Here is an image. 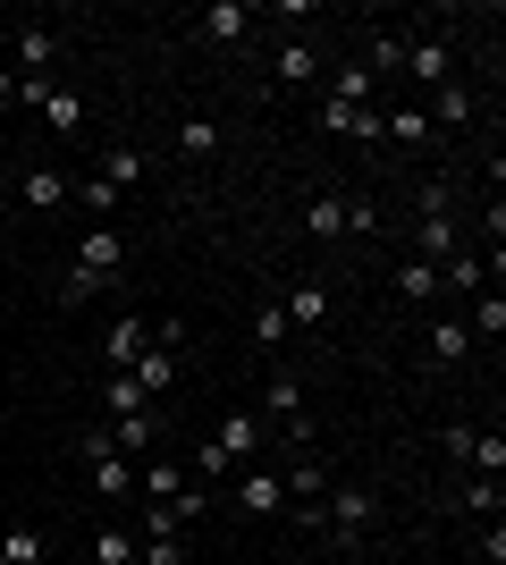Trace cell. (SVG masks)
<instances>
[{
	"label": "cell",
	"instance_id": "cell-14",
	"mask_svg": "<svg viewBox=\"0 0 506 565\" xmlns=\"http://www.w3.org/2000/svg\"><path fill=\"white\" fill-rule=\"evenodd\" d=\"M85 481H94V498H136V465H127V456H94Z\"/></svg>",
	"mask_w": 506,
	"mask_h": 565
},
{
	"label": "cell",
	"instance_id": "cell-36",
	"mask_svg": "<svg viewBox=\"0 0 506 565\" xmlns=\"http://www.w3.org/2000/svg\"><path fill=\"white\" fill-rule=\"evenodd\" d=\"M136 565H194L186 541H136Z\"/></svg>",
	"mask_w": 506,
	"mask_h": 565
},
{
	"label": "cell",
	"instance_id": "cell-7",
	"mask_svg": "<svg viewBox=\"0 0 506 565\" xmlns=\"http://www.w3.org/2000/svg\"><path fill=\"white\" fill-rule=\"evenodd\" d=\"M144 347H152V330L136 321V312H119V321H110V338H101V354H110L119 372H136V363H144Z\"/></svg>",
	"mask_w": 506,
	"mask_h": 565
},
{
	"label": "cell",
	"instance_id": "cell-21",
	"mask_svg": "<svg viewBox=\"0 0 506 565\" xmlns=\"http://www.w3.org/2000/svg\"><path fill=\"white\" fill-rule=\"evenodd\" d=\"M127 380H136V388H144V397H161L169 380H177V354H161V347H144V363H136V372H127Z\"/></svg>",
	"mask_w": 506,
	"mask_h": 565
},
{
	"label": "cell",
	"instance_id": "cell-17",
	"mask_svg": "<svg viewBox=\"0 0 506 565\" xmlns=\"http://www.w3.org/2000/svg\"><path fill=\"white\" fill-rule=\"evenodd\" d=\"M279 312H288V330H321V321H330V287H295Z\"/></svg>",
	"mask_w": 506,
	"mask_h": 565
},
{
	"label": "cell",
	"instance_id": "cell-24",
	"mask_svg": "<svg viewBox=\"0 0 506 565\" xmlns=\"http://www.w3.org/2000/svg\"><path fill=\"white\" fill-rule=\"evenodd\" d=\"M464 330L498 347V338H506V296H473V321H464Z\"/></svg>",
	"mask_w": 506,
	"mask_h": 565
},
{
	"label": "cell",
	"instance_id": "cell-19",
	"mask_svg": "<svg viewBox=\"0 0 506 565\" xmlns=\"http://www.w3.org/2000/svg\"><path fill=\"white\" fill-rule=\"evenodd\" d=\"M245 25H254V9H245V0H219L212 18H203V34H212V43H245Z\"/></svg>",
	"mask_w": 506,
	"mask_h": 565
},
{
	"label": "cell",
	"instance_id": "cell-13",
	"mask_svg": "<svg viewBox=\"0 0 506 565\" xmlns=\"http://www.w3.org/2000/svg\"><path fill=\"white\" fill-rule=\"evenodd\" d=\"M456 507H464V515H482V523H498V515H506V481H489V472H473V481H464V490H456Z\"/></svg>",
	"mask_w": 506,
	"mask_h": 565
},
{
	"label": "cell",
	"instance_id": "cell-29",
	"mask_svg": "<svg viewBox=\"0 0 506 565\" xmlns=\"http://www.w3.org/2000/svg\"><path fill=\"white\" fill-rule=\"evenodd\" d=\"M76 203H85V212H94V220H110V212H119V186H110V178H76Z\"/></svg>",
	"mask_w": 506,
	"mask_h": 565
},
{
	"label": "cell",
	"instance_id": "cell-1",
	"mask_svg": "<svg viewBox=\"0 0 506 565\" xmlns=\"http://www.w3.org/2000/svg\"><path fill=\"white\" fill-rule=\"evenodd\" d=\"M262 414H228V423L212 430V439H203V448H194V472H203V481H228V472L237 465H254V456H262Z\"/></svg>",
	"mask_w": 506,
	"mask_h": 565
},
{
	"label": "cell",
	"instance_id": "cell-6",
	"mask_svg": "<svg viewBox=\"0 0 506 565\" xmlns=\"http://www.w3.org/2000/svg\"><path fill=\"white\" fill-rule=\"evenodd\" d=\"M152 439H161V414H152V405H144V414H119V423H110V448H119L127 465H144Z\"/></svg>",
	"mask_w": 506,
	"mask_h": 565
},
{
	"label": "cell",
	"instance_id": "cell-40",
	"mask_svg": "<svg viewBox=\"0 0 506 565\" xmlns=\"http://www.w3.org/2000/svg\"><path fill=\"white\" fill-rule=\"evenodd\" d=\"M0 565H9V557H0Z\"/></svg>",
	"mask_w": 506,
	"mask_h": 565
},
{
	"label": "cell",
	"instance_id": "cell-39",
	"mask_svg": "<svg viewBox=\"0 0 506 565\" xmlns=\"http://www.w3.org/2000/svg\"><path fill=\"white\" fill-rule=\"evenodd\" d=\"M0 102H18V68L9 60H0Z\"/></svg>",
	"mask_w": 506,
	"mask_h": 565
},
{
	"label": "cell",
	"instance_id": "cell-33",
	"mask_svg": "<svg viewBox=\"0 0 506 565\" xmlns=\"http://www.w3.org/2000/svg\"><path fill=\"white\" fill-rule=\"evenodd\" d=\"M363 68H372V85H380V76H406V43H397V34H380V43H372V60H363Z\"/></svg>",
	"mask_w": 506,
	"mask_h": 565
},
{
	"label": "cell",
	"instance_id": "cell-18",
	"mask_svg": "<svg viewBox=\"0 0 506 565\" xmlns=\"http://www.w3.org/2000/svg\"><path fill=\"white\" fill-rule=\"evenodd\" d=\"M94 178H110V186H136V178H144V152H136V143H110V152H101V169H94Z\"/></svg>",
	"mask_w": 506,
	"mask_h": 565
},
{
	"label": "cell",
	"instance_id": "cell-31",
	"mask_svg": "<svg viewBox=\"0 0 506 565\" xmlns=\"http://www.w3.org/2000/svg\"><path fill=\"white\" fill-rule=\"evenodd\" d=\"M330 102H380L372 68H355V60H346V68H337V85H330Z\"/></svg>",
	"mask_w": 506,
	"mask_h": 565
},
{
	"label": "cell",
	"instance_id": "cell-38",
	"mask_svg": "<svg viewBox=\"0 0 506 565\" xmlns=\"http://www.w3.org/2000/svg\"><path fill=\"white\" fill-rule=\"evenodd\" d=\"M346 228L372 236V228H380V203H372V194H355V203H346Z\"/></svg>",
	"mask_w": 506,
	"mask_h": 565
},
{
	"label": "cell",
	"instance_id": "cell-4",
	"mask_svg": "<svg viewBox=\"0 0 506 565\" xmlns=\"http://www.w3.org/2000/svg\"><path fill=\"white\" fill-rule=\"evenodd\" d=\"M406 76L413 85H456V43H448V34H422V43H406Z\"/></svg>",
	"mask_w": 506,
	"mask_h": 565
},
{
	"label": "cell",
	"instance_id": "cell-12",
	"mask_svg": "<svg viewBox=\"0 0 506 565\" xmlns=\"http://www.w3.org/2000/svg\"><path fill=\"white\" fill-rule=\"evenodd\" d=\"M68 169H25V212H60V203H68Z\"/></svg>",
	"mask_w": 506,
	"mask_h": 565
},
{
	"label": "cell",
	"instance_id": "cell-20",
	"mask_svg": "<svg viewBox=\"0 0 506 565\" xmlns=\"http://www.w3.org/2000/svg\"><path fill=\"white\" fill-rule=\"evenodd\" d=\"M439 287H456V296H482V254H464V245H456V254L439 262Z\"/></svg>",
	"mask_w": 506,
	"mask_h": 565
},
{
	"label": "cell",
	"instance_id": "cell-3",
	"mask_svg": "<svg viewBox=\"0 0 506 565\" xmlns=\"http://www.w3.org/2000/svg\"><path fill=\"white\" fill-rule=\"evenodd\" d=\"M228 507H237V515H279V507H288V481H279L270 465H245L237 490H228Z\"/></svg>",
	"mask_w": 506,
	"mask_h": 565
},
{
	"label": "cell",
	"instance_id": "cell-27",
	"mask_svg": "<svg viewBox=\"0 0 506 565\" xmlns=\"http://www.w3.org/2000/svg\"><path fill=\"white\" fill-rule=\"evenodd\" d=\"M397 296L431 305V296H439V270H431V262H397Z\"/></svg>",
	"mask_w": 506,
	"mask_h": 565
},
{
	"label": "cell",
	"instance_id": "cell-28",
	"mask_svg": "<svg viewBox=\"0 0 506 565\" xmlns=\"http://www.w3.org/2000/svg\"><path fill=\"white\" fill-rule=\"evenodd\" d=\"M177 152H186V161H212V152H219V127H212V118H186V127H177Z\"/></svg>",
	"mask_w": 506,
	"mask_h": 565
},
{
	"label": "cell",
	"instance_id": "cell-37",
	"mask_svg": "<svg viewBox=\"0 0 506 565\" xmlns=\"http://www.w3.org/2000/svg\"><path fill=\"white\" fill-rule=\"evenodd\" d=\"M279 338H288V312H279V305H262V312H254V347H279Z\"/></svg>",
	"mask_w": 506,
	"mask_h": 565
},
{
	"label": "cell",
	"instance_id": "cell-32",
	"mask_svg": "<svg viewBox=\"0 0 506 565\" xmlns=\"http://www.w3.org/2000/svg\"><path fill=\"white\" fill-rule=\"evenodd\" d=\"M101 397H110V423H119V414H144V388H136V380H127V372H110V388H101Z\"/></svg>",
	"mask_w": 506,
	"mask_h": 565
},
{
	"label": "cell",
	"instance_id": "cell-35",
	"mask_svg": "<svg viewBox=\"0 0 506 565\" xmlns=\"http://www.w3.org/2000/svg\"><path fill=\"white\" fill-rule=\"evenodd\" d=\"M94 565H136V532H101V541H94Z\"/></svg>",
	"mask_w": 506,
	"mask_h": 565
},
{
	"label": "cell",
	"instance_id": "cell-34",
	"mask_svg": "<svg viewBox=\"0 0 506 565\" xmlns=\"http://www.w3.org/2000/svg\"><path fill=\"white\" fill-rule=\"evenodd\" d=\"M279 481H288V498H295V507H304V498H321V490H330V472H321V465H295V472H279Z\"/></svg>",
	"mask_w": 506,
	"mask_h": 565
},
{
	"label": "cell",
	"instance_id": "cell-16",
	"mask_svg": "<svg viewBox=\"0 0 506 565\" xmlns=\"http://www.w3.org/2000/svg\"><path fill=\"white\" fill-rule=\"evenodd\" d=\"M464 354H473V330H464V321H431V363L439 372H456Z\"/></svg>",
	"mask_w": 506,
	"mask_h": 565
},
{
	"label": "cell",
	"instance_id": "cell-10",
	"mask_svg": "<svg viewBox=\"0 0 506 565\" xmlns=\"http://www.w3.org/2000/svg\"><path fill=\"white\" fill-rule=\"evenodd\" d=\"M51 60H60V34H51V25H18V68L51 76Z\"/></svg>",
	"mask_w": 506,
	"mask_h": 565
},
{
	"label": "cell",
	"instance_id": "cell-22",
	"mask_svg": "<svg viewBox=\"0 0 506 565\" xmlns=\"http://www.w3.org/2000/svg\"><path fill=\"white\" fill-rule=\"evenodd\" d=\"M304 228L313 236H346V194H313V203H304Z\"/></svg>",
	"mask_w": 506,
	"mask_h": 565
},
{
	"label": "cell",
	"instance_id": "cell-2",
	"mask_svg": "<svg viewBox=\"0 0 506 565\" xmlns=\"http://www.w3.org/2000/svg\"><path fill=\"white\" fill-rule=\"evenodd\" d=\"M18 102H34L60 136H85V94H68V85H51V76H18Z\"/></svg>",
	"mask_w": 506,
	"mask_h": 565
},
{
	"label": "cell",
	"instance_id": "cell-11",
	"mask_svg": "<svg viewBox=\"0 0 506 565\" xmlns=\"http://www.w3.org/2000/svg\"><path fill=\"white\" fill-rule=\"evenodd\" d=\"M380 136L388 143H431V110H422V102H397V110H380Z\"/></svg>",
	"mask_w": 506,
	"mask_h": 565
},
{
	"label": "cell",
	"instance_id": "cell-15",
	"mask_svg": "<svg viewBox=\"0 0 506 565\" xmlns=\"http://www.w3.org/2000/svg\"><path fill=\"white\" fill-rule=\"evenodd\" d=\"M413 236H422V254H413V262H431V270H439V262H448V254H456V220H448V212L413 220Z\"/></svg>",
	"mask_w": 506,
	"mask_h": 565
},
{
	"label": "cell",
	"instance_id": "cell-8",
	"mask_svg": "<svg viewBox=\"0 0 506 565\" xmlns=\"http://www.w3.org/2000/svg\"><path fill=\"white\" fill-rule=\"evenodd\" d=\"M321 515H330V523H337V532H346V541H355L363 523L380 515V498H372V490H337V498H321Z\"/></svg>",
	"mask_w": 506,
	"mask_h": 565
},
{
	"label": "cell",
	"instance_id": "cell-23",
	"mask_svg": "<svg viewBox=\"0 0 506 565\" xmlns=\"http://www.w3.org/2000/svg\"><path fill=\"white\" fill-rule=\"evenodd\" d=\"M313 76H321V51L313 43H288V51H279V85H313Z\"/></svg>",
	"mask_w": 506,
	"mask_h": 565
},
{
	"label": "cell",
	"instance_id": "cell-26",
	"mask_svg": "<svg viewBox=\"0 0 506 565\" xmlns=\"http://www.w3.org/2000/svg\"><path fill=\"white\" fill-rule=\"evenodd\" d=\"M464 118H473V94H464V85H439L431 94V127H464Z\"/></svg>",
	"mask_w": 506,
	"mask_h": 565
},
{
	"label": "cell",
	"instance_id": "cell-25",
	"mask_svg": "<svg viewBox=\"0 0 506 565\" xmlns=\"http://www.w3.org/2000/svg\"><path fill=\"white\" fill-rule=\"evenodd\" d=\"M473 472H489V481H506V439L498 430H473V456H464Z\"/></svg>",
	"mask_w": 506,
	"mask_h": 565
},
{
	"label": "cell",
	"instance_id": "cell-30",
	"mask_svg": "<svg viewBox=\"0 0 506 565\" xmlns=\"http://www.w3.org/2000/svg\"><path fill=\"white\" fill-rule=\"evenodd\" d=\"M0 557H9V565H43V532H34V523L0 532Z\"/></svg>",
	"mask_w": 506,
	"mask_h": 565
},
{
	"label": "cell",
	"instance_id": "cell-9",
	"mask_svg": "<svg viewBox=\"0 0 506 565\" xmlns=\"http://www.w3.org/2000/svg\"><path fill=\"white\" fill-rule=\"evenodd\" d=\"M262 414H270L279 430H288V423H304V380H295V372H270V388H262Z\"/></svg>",
	"mask_w": 506,
	"mask_h": 565
},
{
	"label": "cell",
	"instance_id": "cell-5",
	"mask_svg": "<svg viewBox=\"0 0 506 565\" xmlns=\"http://www.w3.org/2000/svg\"><path fill=\"white\" fill-rule=\"evenodd\" d=\"M76 270L119 279V270H127V236H119V228H85V254H76Z\"/></svg>",
	"mask_w": 506,
	"mask_h": 565
}]
</instances>
